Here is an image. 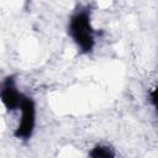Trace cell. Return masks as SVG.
Masks as SVG:
<instances>
[{
    "instance_id": "cell-1",
    "label": "cell",
    "mask_w": 158,
    "mask_h": 158,
    "mask_svg": "<svg viewBox=\"0 0 158 158\" xmlns=\"http://www.w3.org/2000/svg\"><path fill=\"white\" fill-rule=\"evenodd\" d=\"M68 33L81 53H90L93 51L95 38L90 20V11L88 9H80L70 16Z\"/></svg>"
},
{
    "instance_id": "cell-2",
    "label": "cell",
    "mask_w": 158,
    "mask_h": 158,
    "mask_svg": "<svg viewBox=\"0 0 158 158\" xmlns=\"http://www.w3.org/2000/svg\"><path fill=\"white\" fill-rule=\"evenodd\" d=\"M21 110V118H20V122L14 132V136L19 139H22V141H27L31 138V136L33 135V131H35V125H36V105H35V101L22 94V98H21V104H20V107Z\"/></svg>"
},
{
    "instance_id": "cell-3",
    "label": "cell",
    "mask_w": 158,
    "mask_h": 158,
    "mask_svg": "<svg viewBox=\"0 0 158 158\" xmlns=\"http://www.w3.org/2000/svg\"><path fill=\"white\" fill-rule=\"evenodd\" d=\"M21 98H22V93H20L16 88L15 77L14 75L6 77L0 86V100L5 106V109L9 112L19 110L21 104Z\"/></svg>"
},
{
    "instance_id": "cell-4",
    "label": "cell",
    "mask_w": 158,
    "mask_h": 158,
    "mask_svg": "<svg viewBox=\"0 0 158 158\" xmlns=\"http://www.w3.org/2000/svg\"><path fill=\"white\" fill-rule=\"evenodd\" d=\"M88 158H116V157L111 147L106 144H96L90 149Z\"/></svg>"
},
{
    "instance_id": "cell-5",
    "label": "cell",
    "mask_w": 158,
    "mask_h": 158,
    "mask_svg": "<svg viewBox=\"0 0 158 158\" xmlns=\"http://www.w3.org/2000/svg\"><path fill=\"white\" fill-rule=\"evenodd\" d=\"M149 98H151V102H152L153 106L156 107V106H157V90H156V89H153V90L151 91Z\"/></svg>"
}]
</instances>
